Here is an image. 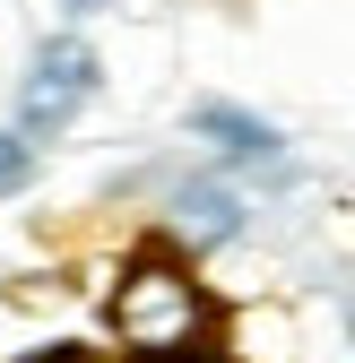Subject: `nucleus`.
Instances as JSON below:
<instances>
[{
    "mask_svg": "<svg viewBox=\"0 0 355 363\" xmlns=\"http://www.w3.org/2000/svg\"><path fill=\"white\" fill-rule=\"evenodd\" d=\"M104 320H113V337H121L130 354H148V363H182V354L208 346V294H200V277H191L182 259L148 251V259L121 268Z\"/></svg>",
    "mask_w": 355,
    "mask_h": 363,
    "instance_id": "nucleus-1",
    "label": "nucleus"
},
{
    "mask_svg": "<svg viewBox=\"0 0 355 363\" xmlns=\"http://www.w3.org/2000/svg\"><path fill=\"white\" fill-rule=\"evenodd\" d=\"M191 130H200L226 164H269V156H278V130L260 121V113H234V104H200Z\"/></svg>",
    "mask_w": 355,
    "mask_h": 363,
    "instance_id": "nucleus-3",
    "label": "nucleus"
},
{
    "mask_svg": "<svg viewBox=\"0 0 355 363\" xmlns=\"http://www.w3.org/2000/svg\"><path fill=\"white\" fill-rule=\"evenodd\" d=\"M70 9H96V0H70Z\"/></svg>",
    "mask_w": 355,
    "mask_h": 363,
    "instance_id": "nucleus-7",
    "label": "nucleus"
},
{
    "mask_svg": "<svg viewBox=\"0 0 355 363\" xmlns=\"http://www.w3.org/2000/svg\"><path fill=\"white\" fill-rule=\"evenodd\" d=\"M182 234H191V242L243 234V199H226V191H182Z\"/></svg>",
    "mask_w": 355,
    "mask_h": 363,
    "instance_id": "nucleus-4",
    "label": "nucleus"
},
{
    "mask_svg": "<svg viewBox=\"0 0 355 363\" xmlns=\"http://www.w3.org/2000/svg\"><path fill=\"white\" fill-rule=\"evenodd\" d=\"M43 363H113V354H87V346H53Z\"/></svg>",
    "mask_w": 355,
    "mask_h": 363,
    "instance_id": "nucleus-6",
    "label": "nucleus"
},
{
    "mask_svg": "<svg viewBox=\"0 0 355 363\" xmlns=\"http://www.w3.org/2000/svg\"><path fill=\"white\" fill-rule=\"evenodd\" d=\"M96 78H104V61H96V43L87 35H53L35 52V69H26V86H18V130L26 139H43V130H61L87 96H96Z\"/></svg>",
    "mask_w": 355,
    "mask_h": 363,
    "instance_id": "nucleus-2",
    "label": "nucleus"
},
{
    "mask_svg": "<svg viewBox=\"0 0 355 363\" xmlns=\"http://www.w3.org/2000/svg\"><path fill=\"white\" fill-rule=\"evenodd\" d=\"M26 182H35V139L26 130H0V199H18Z\"/></svg>",
    "mask_w": 355,
    "mask_h": 363,
    "instance_id": "nucleus-5",
    "label": "nucleus"
}]
</instances>
